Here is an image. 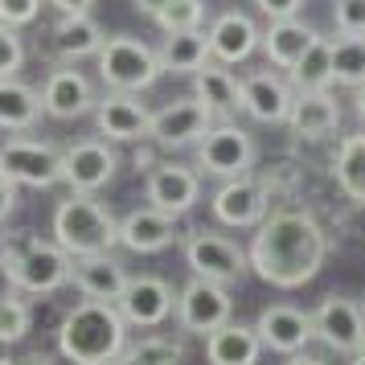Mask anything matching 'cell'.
<instances>
[{
  "label": "cell",
  "instance_id": "1",
  "mask_svg": "<svg viewBox=\"0 0 365 365\" xmlns=\"http://www.w3.org/2000/svg\"><path fill=\"white\" fill-rule=\"evenodd\" d=\"M329 255V234L316 222L312 210H279V214H267L255 226L250 238V271L271 287L283 292H296L304 283H312L324 267Z\"/></svg>",
  "mask_w": 365,
  "mask_h": 365
},
{
  "label": "cell",
  "instance_id": "2",
  "mask_svg": "<svg viewBox=\"0 0 365 365\" xmlns=\"http://www.w3.org/2000/svg\"><path fill=\"white\" fill-rule=\"evenodd\" d=\"M58 353L70 365H111L128 353V324L115 304L78 299L58 324Z\"/></svg>",
  "mask_w": 365,
  "mask_h": 365
},
{
  "label": "cell",
  "instance_id": "3",
  "mask_svg": "<svg viewBox=\"0 0 365 365\" xmlns=\"http://www.w3.org/2000/svg\"><path fill=\"white\" fill-rule=\"evenodd\" d=\"M119 230V217L103 205L95 193H70L66 201H58L50 222L53 247L66 250L70 259H86V255H111Z\"/></svg>",
  "mask_w": 365,
  "mask_h": 365
},
{
  "label": "cell",
  "instance_id": "4",
  "mask_svg": "<svg viewBox=\"0 0 365 365\" xmlns=\"http://www.w3.org/2000/svg\"><path fill=\"white\" fill-rule=\"evenodd\" d=\"M0 255L13 267V279H17L21 296H53V292H62L70 283V255L29 230L0 242Z\"/></svg>",
  "mask_w": 365,
  "mask_h": 365
},
{
  "label": "cell",
  "instance_id": "5",
  "mask_svg": "<svg viewBox=\"0 0 365 365\" xmlns=\"http://www.w3.org/2000/svg\"><path fill=\"white\" fill-rule=\"evenodd\" d=\"M95 66H99V78L107 91H119V95H140L156 86L160 78V62H156V50L140 37L115 34L103 37L99 53H95Z\"/></svg>",
  "mask_w": 365,
  "mask_h": 365
},
{
  "label": "cell",
  "instance_id": "6",
  "mask_svg": "<svg viewBox=\"0 0 365 365\" xmlns=\"http://www.w3.org/2000/svg\"><path fill=\"white\" fill-rule=\"evenodd\" d=\"M185 267L193 271V279H210V283H222V287H234V283L247 279L250 259L230 234L189 230L185 234Z\"/></svg>",
  "mask_w": 365,
  "mask_h": 365
},
{
  "label": "cell",
  "instance_id": "7",
  "mask_svg": "<svg viewBox=\"0 0 365 365\" xmlns=\"http://www.w3.org/2000/svg\"><path fill=\"white\" fill-rule=\"evenodd\" d=\"M0 177L25 189H53L62 185V148L34 135H9L0 144Z\"/></svg>",
  "mask_w": 365,
  "mask_h": 365
},
{
  "label": "cell",
  "instance_id": "8",
  "mask_svg": "<svg viewBox=\"0 0 365 365\" xmlns=\"http://www.w3.org/2000/svg\"><path fill=\"white\" fill-rule=\"evenodd\" d=\"M197 173L205 177H222V181H234V177H250V168H255V140L250 132H242L238 123H214L210 132L201 135L197 144Z\"/></svg>",
  "mask_w": 365,
  "mask_h": 365
},
{
  "label": "cell",
  "instance_id": "9",
  "mask_svg": "<svg viewBox=\"0 0 365 365\" xmlns=\"http://www.w3.org/2000/svg\"><path fill=\"white\" fill-rule=\"evenodd\" d=\"M173 316H177L181 332H189V336H210L214 329H222V324L234 320L230 287L210 283V279H189L181 292H177Z\"/></svg>",
  "mask_w": 365,
  "mask_h": 365
},
{
  "label": "cell",
  "instance_id": "10",
  "mask_svg": "<svg viewBox=\"0 0 365 365\" xmlns=\"http://www.w3.org/2000/svg\"><path fill=\"white\" fill-rule=\"evenodd\" d=\"M312 336L320 345L329 349V353H361L365 349V312L357 299L349 296H324L320 299V308L312 312Z\"/></svg>",
  "mask_w": 365,
  "mask_h": 365
},
{
  "label": "cell",
  "instance_id": "11",
  "mask_svg": "<svg viewBox=\"0 0 365 365\" xmlns=\"http://www.w3.org/2000/svg\"><path fill=\"white\" fill-rule=\"evenodd\" d=\"M115 308L128 329H160L177 308V292L160 275H128Z\"/></svg>",
  "mask_w": 365,
  "mask_h": 365
},
{
  "label": "cell",
  "instance_id": "12",
  "mask_svg": "<svg viewBox=\"0 0 365 365\" xmlns=\"http://www.w3.org/2000/svg\"><path fill=\"white\" fill-rule=\"evenodd\" d=\"M119 173V152L107 140H74L62 148V181L70 193H99Z\"/></svg>",
  "mask_w": 365,
  "mask_h": 365
},
{
  "label": "cell",
  "instance_id": "13",
  "mask_svg": "<svg viewBox=\"0 0 365 365\" xmlns=\"http://www.w3.org/2000/svg\"><path fill=\"white\" fill-rule=\"evenodd\" d=\"M201 197V173L181 160H160L144 181V201L152 210H160L165 217H185Z\"/></svg>",
  "mask_w": 365,
  "mask_h": 365
},
{
  "label": "cell",
  "instance_id": "14",
  "mask_svg": "<svg viewBox=\"0 0 365 365\" xmlns=\"http://www.w3.org/2000/svg\"><path fill=\"white\" fill-rule=\"evenodd\" d=\"M210 128H214V115L193 95H185V99H173L160 111H152L148 140L160 152H177V148H193Z\"/></svg>",
  "mask_w": 365,
  "mask_h": 365
},
{
  "label": "cell",
  "instance_id": "15",
  "mask_svg": "<svg viewBox=\"0 0 365 365\" xmlns=\"http://www.w3.org/2000/svg\"><path fill=\"white\" fill-rule=\"evenodd\" d=\"M152 111L140 103V95H119L107 91L103 99H95V128L107 144H140L148 140Z\"/></svg>",
  "mask_w": 365,
  "mask_h": 365
},
{
  "label": "cell",
  "instance_id": "16",
  "mask_svg": "<svg viewBox=\"0 0 365 365\" xmlns=\"http://www.w3.org/2000/svg\"><path fill=\"white\" fill-rule=\"evenodd\" d=\"M210 210H214V217L222 226L250 230V226H259L271 214V197H267V189L255 177H234V181L217 185V193L210 197Z\"/></svg>",
  "mask_w": 365,
  "mask_h": 365
},
{
  "label": "cell",
  "instance_id": "17",
  "mask_svg": "<svg viewBox=\"0 0 365 365\" xmlns=\"http://www.w3.org/2000/svg\"><path fill=\"white\" fill-rule=\"evenodd\" d=\"M41 115L50 119H83L95 111V86L86 78L83 70L74 66H58L46 74V83H41Z\"/></svg>",
  "mask_w": 365,
  "mask_h": 365
},
{
  "label": "cell",
  "instance_id": "18",
  "mask_svg": "<svg viewBox=\"0 0 365 365\" xmlns=\"http://www.w3.org/2000/svg\"><path fill=\"white\" fill-rule=\"evenodd\" d=\"M250 329L259 332L263 349L283 353V357H292V353H299V349H308L316 341L312 336V312H304L296 304H267Z\"/></svg>",
  "mask_w": 365,
  "mask_h": 365
},
{
  "label": "cell",
  "instance_id": "19",
  "mask_svg": "<svg viewBox=\"0 0 365 365\" xmlns=\"http://www.w3.org/2000/svg\"><path fill=\"white\" fill-rule=\"evenodd\" d=\"M205 41H210V58L217 66H238V62H247L250 53L259 50V25L242 9H226L205 29Z\"/></svg>",
  "mask_w": 365,
  "mask_h": 365
},
{
  "label": "cell",
  "instance_id": "20",
  "mask_svg": "<svg viewBox=\"0 0 365 365\" xmlns=\"http://www.w3.org/2000/svg\"><path fill=\"white\" fill-rule=\"evenodd\" d=\"M292 99H296L292 83L275 70H255L242 78V111L255 123H287Z\"/></svg>",
  "mask_w": 365,
  "mask_h": 365
},
{
  "label": "cell",
  "instance_id": "21",
  "mask_svg": "<svg viewBox=\"0 0 365 365\" xmlns=\"http://www.w3.org/2000/svg\"><path fill=\"white\" fill-rule=\"evenodd\" d=\"M115 242L132 255H160L177 242V222L165 217L160 210H152V205H140V210L119 217Z\"/></svg>",
  "mask_w": 365,
  "mask_h": 365
},
{
  "label": "cell",
  "instance_id": "22",
  "mask_svg": "<svg viewBox=\"0 0 365 365\" xmlns=\"http://www.w3.org/2000/svg\"><path fill=\"white\" fill-rule=\"evenodd\" d=\"M70 283L83 299H103L115 304L123 283H128V267L115 255H86V259H70Z\"/></svg>",
  "mask_w": 365,
  "mask_h": 365
},
{
  "label": "cell",
  "instance_id": "23",
  "mask_svg": "<svg viewBox=\"0 0 365 365\" xmlns=\"http://www.w3.org/2000/svg\"><path fill=\"white\" fill-rule=\"evenodd\" d=\"M316 41H320V29H312L308 21L292 17V21H271L259 34V50L267 53V62L275 70H292Z\"/></svg>",
  "mask_w": 365,
  "mask_h": 365
},
{
  "label": "cell",
  "instance_id": "24",
  "mask_svg": "<svg viewBox=\"0 0 365 365\" xmlns=\"http://www.w3.org/2000/svg\"><path fill=\"white\" fill-rule=\"evenodd\" d=\"M287 128L304 140H324L341 128V103L332 91H304L292 99V111H287Z\"/></svg>",
  "mask_w": 365,
  "mask_h": 365
},
{
  "label": "cell",
  "instance_id": "25",
  "mask_svg": "<svg viewBox=\"0 0 365 365\" xmlns=\"http://www.w3.org/2000/svg\"><path fill=\"white\" fill-rule=\"evenodd\" d=\"M193 99H197L214 119H222V123H226L230 115H238V111H242V83H238L226 66L205 62V66L193 74Z\"/></svg>",
  "mask_w": 365,
  "mask_h": 365
},
{
  "label": "cell",
  "instance_id": "26",
  "mask_svg": "<svg viewBox=\"0 0 365 365\" xmlns=\"http://www.w3.org/2000/svg\"><path fill=\"white\" fill-rule=\"evenodd\" d=\"M50 46L53 53L74 66V62H83V58H95L103 46V29L99 21L91 17V13H74V17H58L50 29Z\"/></svg>",
  "mask_w": 365,
  "mask_h": 365
},
{
  "label": "cell",
  "instance_id": "27",
  "mask_svg": "<svg viewBox=\"0 0 365 365\" xmlns=\"http://www.w3.org/2000/svg\"><path fill=\"white\" fill-rule=\"evenodd\" d=\"M263 357V341L250 324H222L205 336V361L210 365H259Z\"/></svg>",
  "mask_w": 365,
  "mask_h": 365
},
{
  "label": "cell",
  "instance_id": "28",
  "mask_svg": "<svg viewBox=\"0 0 365 365\" xmlns=\"http://www.w3.org/2000/svg\"><path fill=\"white\" fill-rule=\"evenodd\" d=\"M156 62H160V74H197L205 62H210V41H205V29H189V34H165L160 50H156Z\"/></svg>",
  "mask_w": 365,
  "mask_h": 365
},
{
  "label": "cell",
  "instance_id": "29",
  "mask_svg": "<svg viewBox=\"0 0 365 365\" xmlns=\"http://www.w3.org/2000/svg\"><path fill=\"white\" fill-rule=\"evenodd\" d=\"M41 119V95L37 86L21 78H0V132H29Z\"/></svg>",
  "mask_w": 365,
  "mask_h": 365
},
{
  "label": "cell",
  "instance_id": "30",
  "mask_svg": "<svg viewBox=\"0 0 365 365\" xmlns=\"http://www.w3.org/2000/svg\"><path fill=\"white\" fill-rule=\"evenodd\" d=\"M332 177L341 185V193L365 210V132H353L341 140L336 160H332Z\"/></svg>",
  "mask_w": 365,
  "mask_h": 365
},
{
  "label": "cell",
  "instance_id": "31",
  "mask_svg": "<svg viewBox=\"0 0 365 365\" xmlns=\"http://www.w3.org/2000/svg\"><path fill=\"white\" fill-rule=\"evenodd\" d=\"M329 62H332V83L336 86H365V34H341L329 41Z\"/></svg>",
  "mask_w": 365,
  "mask_h": 365
},
{
  "label": "cell",
  "instance_id": "32",
  "mask_svg": "<svg viewBox=\"0 0 365 365\" xmlns=\"http://www.w3.org/2000/svg\"><path fill=\"white\" fill-rule=\"evenodd\" d=\"M287 83H292V91H296V95H304V91H329V86H332L329 37H320L312 50L304 53L292 70H287Z\"/></svg>",
  "mask_w": 365,
  "mask_h": 365
},
{
  "label": "cell",
  "instance_id": "33",
  "mask_svg": "<svg viewBox=\"0 0 365 365\" xmlns=\"http://www.w3.org/2000/svg\"><path fill=\"white\" fill-rule=\"evenodd\" d=\"M128 357L135 365H185V341L165 336V332H148L140 341H128Z\"/></svg>",
  "mask_w": 365,
  "mask_h": 365
},
{
  "label": "cell",
  "instance_id": "34",
  "mask_svg": "<svg viewBox=\"0 0 365 365\" xmlns=\"http://www.w3.org/2000/svg\"><path fill=\"white\" fill-rule=\"evenodd\" d=\"M156 25L165 34H189V29H201L205 25V0H165L160 13H156Z\"/></svg>",
  "mask_w": 365,
  "mask_h": 365
},
{
  "label": "cell",
  "instance_id": "35",
  "mask_svg": "<svg viewBox=\"0 0 365 365\" xmlns=\"http://www.w3.org/2000/svg\"><path fill=\"white\" fill-rule=\"evenodd\" d=\"M34 329V308H29V299H0V345H17L25 341Z\"/></svg>",
  "mask_w": 365,
  "mask_h": 365
},
{
  "label": "cell",
  "instance_id": "36",
  "mask_svg": "<svg viewBox=\"0 0 365 365\" xmlns=\"http://www.w3.org/2000/svg\"><path fill=\"white\" fill-rule=\"evenodd\" d=\"M21 66H25V41L17 29L0 25V78H17Z\"/></svg>",
  "mask_w": 365,
  "mask_h": 365
},
{
  "label": "cell",
  "instance_id": "37",
  "mask_svg": "<svg viewBox=\"0 0 365 365\" xmlns=\"http://www.w3.org/2000/svg\"><path fill=\"white\" fill-rule=\"evenodd\" d=\"M41 17V0H0V25L9 29H25Z\"/></svg>",
  "mask_w": 365,
  "mask_h": 365
},
{
  "label": "cell",
  "instance_id": "38",
  "mask_svg": "<svg viewBox=\"0 0 365 365\" xmlns=\"http://www.w3.org/2000/svg\"><path fill=\"white\" fill-rule=\"evenodd\" d=\"M332 21L341 34H365V0H336L332 4Z\"/></svg>",
  "mask_w": 365,
  "mask_h": 365
},
{
  "label": "cell",
  "instance_id": "39",
  "mask_svg": "<svg viewBox=\"0 0 365 365\" xmlns=\"http://www.w3.org/2000/svg\"><path fill=\"white\" fill-rule=\"evenodd\" d=\"M259 4V13L271 21H292L304 13V0H255Z\"/></svg>",
  "mask_w": 365,
  "mask_h": 365
},
{
  "label": "cell",
  "instance_id": "40",
  "mask_svg": "<svg viewBox=\"0 0 365 365\" xmlns=\"http://www.w3.org/2000/svg\"><path fill=\"white\" fill-rule=\"evenodd\" d=\"M165 156H160V148L152 144V140H140L135 144V152H132V165H135V173H152V168L160 165Z\"/></svg>",
  "mask_w": 365,
  "mask_h": 365
},
{
  "label": "cell",
  "instance_id": "41",
  "mask_svg": "<svg viewBox=\"0 0 365 365\" xmlns=\"http://www.w3.org/2000/svg\"><path fill=\"white\" fill-rule=\"evenodd\" d=\"M13 210H17V185L9 181V177H0V222L13 217Z\"/></svg>",
  "mask_w": 365,
  "mask_h": 365
},
{
  "label": "cell",
  "instance_id": "42",
  "mask_svg": "<svg viewBox=\"0 0 365 365\" xmlns=\"http://www.w3.org/2000/svg\"><path fill=\"white\" fill-rule=\"evenodd\" d=\"M13 296H21L17 279H13V267H9V259L0 255V299H13Z\"/></svg>",
  "mask_w": 365,
  "mask_h": 365
},
{
  "label": "cell",
  "instance_id": "43",
  "mask_svg": "<svg viewBox=\"0 0 365 365\" xmlns=\"http://www.w3.org/2000/svg\"><path fill=\"white\" fill-rule=\"evenodd\" d=\"M46 4L58 9V17H74V13H91L95 0H46Z\"/></svg>",
  "mask_w": 365,
  "mask_h": 365
},
{
  "label": "cell",
  "instance_id": "44",
  "mask_svg": "<svg viewBox=\"0 0 365 365\" xmlns=\"http://www.w3.org/2000/svg\"><path fill=\"white\" fill-rule=\"evenodd\" d=\"M283 365H329V361H324L320 353H308V349H299V353H292V357H287Z\"/></svg>",
  "mask_w": 365,
  "mask_h": 365
},
{
  "label": "cell",
  "instance_id": "45",
  "mask_svg": "<svg viewBox=\"0 0 365 365\" xmlns=\"http://www.w3.org/2000/svg\"><path fill=\"white\" fill-rule=\"evenodd\" d=\"M13 365H58L50 357V353H41V349H34V353H25V357H21V361H13Z\"/></svg>",
  "mask_w": 365,
  "mask_h": 365
},
{
  "label": "cell",
  "instance_id": "46",
  "mask_svg": "<svg viewBox=\"0 0 365 365\" xmlns=\"http://www.w3.org/2000/svg\"><path fill=\"white\" fill-rule=\"evenodd\" d=\"M132 4H135V13H144V17H156L165 0H132Z\"/></svg>",
  "mask_w": 365,
  "mask_h": 365
},
{
  "label": "cell",
  "instance_id": "47",
  "mask_svg": "<svg viewBox=\"0 0 365 365\" xmlns=\"http://www.w3.org/2000/svg\"><path fill=\"white\" fill-rule=\"evenodd\" d=\"M353 111H357V119L365 123V86H357V91H353Z\"/></svg>",
  "mask_w": 365,
  "mask_h": 365
},
{
  "label": "cell",
  "instance_id": "48",
  "mask_svg": "<svg viewBox=\"0 0 365 365\" xmlns=\"http://www.w3.org/2000/svg\"><path fill=\"white\" fill-rule=\"evenodd\" d=\"M349 365H365V349H361V353H353V361H349Z\"/></svg>",
  "mask_w": 365,
  "mask_h": 365
},
{
  "label": "cell",
  "instance_id": "49",
  "mask_svg": "<svg viewBox=\"0 0 365 365\" xmlns=\"http://www.w3.org/2000/svg\"><path fill=\"white\" fill-rule=\"evenodd\" d=\"M111 365H135V361H132V357H128V353H123V357H115V361H111Z\"/></svg>",
  "mask_w": 365,
  "mask_h": 365
},
{
  "label": "cell",
  "instance_id": "50",
  "mask_svg": "<svg viewBox=\"0 0 365 365\" xmlns=\"http://www.w3.org/2000/svg\"><path fill=\"white\" fill-rule=\"evenodd\" d=\"M357 304H361V312H365V296H361V299H357Z\"/></svg>",
  "mask_w": 365,
  "mask_h": 365
},
{
  "label": "cell",
  "instance_id": "51",
  "mask_svg": "<svg viewBox=\"0 0 365 365\" xmlns=\"http://www.w3.org/2000/svg\"><path fill=\"white\" fill-rule=\"evenodd\" d=\"M0 242H4V230H0Z\"/></svg>",
  "mask_w": 365,
  "mask_h": 365
}]
</instances>
